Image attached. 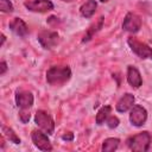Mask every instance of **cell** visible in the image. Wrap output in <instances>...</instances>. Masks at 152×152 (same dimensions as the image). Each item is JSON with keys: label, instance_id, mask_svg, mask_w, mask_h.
<instances>
[{"label": "cell", "instance_id": "603a6c76", "mask_svg": "<svg viewBox=\"0 0 152 152\" xmlns=\"http://www.w3.org/2000/svg\"><path fill=\"white\" fill-rule=\"evenodd\" d=\"M0 75H4L5 72H6V70H7V64H6V62L5 61H1V63H0Z\"/></svg>", "mask_w": 152, "mask_h": 152}, {"label": "cell", "instance_id": "3957f363", "mask_svg": "<svg viewBox=\"0 0 152 152\" xmlns=\"http://www.w3.org/2000/svg\"><path fill=\"white\" fill-rule=\"evenodd\" d=\"M127 43H128L131 50H132L138 57H140V58H142V59H152V49H151L147 44H145V43L138 40V39L134 38V37H128Z\"/></svg>", "mask_w": 152, "mask_h": 152}, {"label": "cell", "instance_id": "8fae6325", "mask_svg": "<svg viewBox=\"0 0 152 152\" xmlns=\"http://www.w3.org/2000/svg\"><path fill=\"white\" fill-rule=\"evenodd\" d=\"M127 82L129 83L131 87H133L135 89L142 84L141 75H140L139 70L133 65H128V68H127Z\"/></svg>", "mask_w": 152, "mask_h": 152}, {"label": "cell", "instance_id": "ffe728a7", "mask_svg": "<svg viewBox=\"0 0 152 152\" xmlns=\"http://www.w3.org/2000/svg\"><path fill=\"white\" fill-rule=\"evenodd\" d=\"M30 116H31V115H30L28 109H20V110H19V119H20V121H21L23 124L28 122Z\"/></svg>", "mask_w": 152, "mask_h": 152}, {"label": "cell", "instance_id": "52a82bcc", "mask_svg": "<svg viewBox=\"0 0 152 152\" xmlns=\"http://www.w3.org/2000/svg\"><path fill=\"white\" fill-rule=\"evenodd\" d=\"M24 6L31 12L45 13L53 10V4L51 0H28L24 2Z\"/></svg>", "mask_w": 152, "mask_h": 152}, {"label": "cell", "instance_id": "7a4b0ae2", "mask_svg": "<svg viewBox=\"0 0 152 152\" xmlns=\"http://www.w3.org/2000/svg\"><path fill=\"white\" fill-rule=\"evenodd\" d=\"M151 144V134L147 131L140 132L127 140V145L132 151L135 152H146Z\"/></svg>", "mask_w": 152, "mask_h": 152}, {"label": "cell", "instance_id": "484cf974", "mask_svg": "<svg viewBox=\"0 0 152 152\" xmlns=\"http://www.w3.org/2000/svg\"><path fill=\"white\" fill-rule=\"evenodd\" d=\"M100 1H101V2H107L108 0H100Z\"/></svg>", "mask_w": 152, "mask_h": 152}, {"label": "cell", "instance_id": "44dd1931", "mask_svg": "<svg viewBox=\"0 0 152 152\" xmlns=\"http://www.w3.org/2000/svg\"><path fill=\"white\" fill-rule=\"evenodd\" d=\"M119 124H120V120L116 118V116H109L108 119H107V125H108V127L109 128H116L118 126H119Z\"/></svg>", "mask_w": 152, "mask_h": 152}, {"label": "cell", "instance_id": "4fadbf2b", "mask_svg": "<svg viewBox=\"0 0 152 152\" xmlns=\"http://www.w3.org/2000/svg\"><path fill=\"white\" fill-rule=\"evenodd\" d=\"M133 104H134V96H133L132 94H129V93H126V94L118 101L115 108H116L118 112L125 113V112H127L128 109H131V108L133 107Z\"/></svg>", "mask_w": 152, "mask_h": 152}, {"label": "cell", "instance_id": "5b68a950", "mask_svg": "<svg viewBox=\"0 0 152 152\" xmlns=\"http://www.w3.org/2000/svg\"><path fill=\"white\" fill-rule=\"evenodd\" d=\"M38 42L44 49H52L59 42V36L56 31L43 30L38 33Z\"/></svg>", "mask_w": 152, "mask_h": 152}, {"label": "cell", "instance_id": "cb8c5ba5", "mask_svg": "<svg viewBox=\"0 0 152 152\" xmlns=\"http://www.w3.org/2000/svg\"><path fill=\"white\" fill-rule=\"evenodd\" d=\"M5 40H6V37H5V34L2 33V34H1V44H0V46H2V45H4Z\"/></svg>", "mask_w": 152, "mask_h": 152}, {"label": "cell", "instance_id": "ac0fdd59", "mask_svg": "<svg viewBox=\"0 0 152 152\" xmlns=\"http://www.w3.org/2000/svg\"><path fill=\"white\" fill-rule=\"evenodd\" d=\"M1 128H2V133H4V135H5L11 142H13V144H20V138L14 133V131H13L12 128L6 127V126H2Z\"/></svg>", "mask_w": 152, "mask_h": 152}, {"label": "cell", "instance_id": "30bf717a", "mask_svg": "<svg viewBox=\"0 0 152 152\" xmlns=\"http://www.w3.org/2000/svg\"><path fill=\"white\" fill-rule=\"evenodd\" d=\"M33 95L27 90H18L15 93V103L20 109H30L33 104Z\"/></svg>", "mask_w": 152, "mask_h": 152}, {"label": "cell", "instance_id": "9c48e42d", "mask_svg": "<svg viewBox=\"0 0 152 152\" xmlns=\"http://www.w3.org/2000/svg\"><path fill=\"white\" fill-rule=\"evenodd\" d=\"M32 141L34 144V146L40 150V151H51L52 150V145L48 138V135L45 133H43L42 131H33L31 134Z\"/></svg>", "mask_w": 152, "mask_h": 152}, {"label": "cell", "instance_id": "8992f818", "mask_svg": "<svg viewBox=\"0 0 152 152\" xmlns=\"http://www.w3.org/2000/svg\"><path fill=\"white\" fill-rule=\"evenodd\" d=\"M147 120V112L146 109L140 106V104H134L131 108V113H129V121L133 126L140 127L142 126Z\"/></svg>", "mask_w": 152, "mask_h": 152}, {"label": "cell", "instance_id": "e0dca14e", "mask_svg": "<svg viewBox=\"0 0 152 152\" xmlns=\"http://www.w3.org/2000/svg\"><path fill=\"white\" fill-rule=\"evenodd\" d=\"M112 112V107L110 106H103L99 109L97 114H96V124L97 125H102L108 118H109V114Z\"/></svg>", "mask_w": 152, "mask_h": 152}, {"label": "cell", "instance_id": "9a60e30c", "mask_svg": "<svg viewBox=\"0 0 152 152\" xmlns=\"http://www.w3.org/2000/svg\"><path fill=\"white\" fill-rule=\"evenodd\" d=\"M102 24H103V17H100L99 18V20L96 21V23H94L89 28H88V31H87V33L84 34V37H83V39H82V42L83 43H86V42H88V40H90L93 37H94V34L102 27Z\"/></svg>", "mask_w": 152, "mask_h": 152}, {"label": "cell", "instance_id": "5bb4252c", "mask_svg": "<svg viewBox=\"0 0 152 152\" xmlns=\"http://www.w3.org/2000/svg\"><path fill=\"white\" fill-rule=\"evenodd\" d=\"M96 7H97V4H96L95 0H88V1H86L81 6V8H80L81 15L84 17V18H87V19L91 18L94 15L95 11H96Z\"/></svg>", "mask_w": 152, "mask_h": 152}, {"label": "cell", "instance_id": "6da1fadb", "mask_svg": "<svg viewBox=\"0 0 152 152\" xmlns=\"http://www.w3.org/2000/svg\"><path fill=\"white\" fill-rule=\"evenodd\" d=\"M71 77V69L68 65H53L46 71V82L50 86H62Z\"/></svg>", "mask_w": 152, "mask_h": 152}, {"label": "cell", "instance_id": "7402d4cb", "mask_svg": "<svg viewBox=\"0 0 152 152\" xmlns=\"http://www.w3.org/2000/svg\"><path fill=\"white\" fill-rule=\"evenodd\" d=\"M62 139L63 140H66V141H71L74 139V133L72 132H68V133H65V134L62 135Z\"/></svg>", "mask_w": 152, "mask_h": 152}, {"label": "cell", "instance_id": "ba28073f", "mask_svg": "<svg viewBox=\"0 0 152 152\" xmlns=\"http://www.w3.org/2000/svg\"><path fill=\"white\" fill-rule=\"evenodd\" d=\"M141 27V19L138 14L133 13V12H129L126 14L125 19H124V23H122V28L127 32H131V33H135L139 31V28Z\"/></svg>", "mask_w": 152, "mask_h": 152}, {"label": "cell", "instance_id": "2e32d148", "mask_svg": "<svg viewBox=\"0 0 152 152\" xmlns=\"http://www.w3.org/2000/svg\"><path fill=\"white\" fill-rule=\"evenodd\" d=\"M120 144V139L118 138H107L102 142V151L103 152H113L118 148Z\"/></svg>", "mask_w": 152, "mask_h": 152}, {"label": "cell", "instance_id": "277c9868", "mask_svg": "<svg viewBox=\"0 0 152 152\" xmlns=\"http://www.w3.org/2000/svg\"><path fill=\"white\" fill-rule=\"evenodd\" d=\"M34 122L37 126L48 134H52L55 131V122L52 118L44 110H37L34 115Z\"/></svg>", "mask_w": 152, "mask_h": 152}, {"label": "cell", "instance_id": "d6986e66", "mask_svg": "<svg viewBox=\"0 0 152 152\" xmlns=\"http://www.w3.org/2000/svg\"><path fill=\"white\" fill-rule=\"evenodd\" d=\"M0 10L5 13H11L13 11V5L10 0H0Z\"/></svg>", "mask_w": 152, "mask_h": 152}, {"label": "cell", "instance_id": "7c38bea8", "mask_svg": "<svg viewBox=\"0 0 152 152\" xmlns=\"http://www.w3.org/2000/svg\"><path fill=\"white\" fill-rule=\"evenodd\" d=\"M8 26L15 34H18L20 37H25L28 33V27H27L26 23L20 18H13V20L10 21Z\"/></svg>", "mask_w": 152, "mask_h": 152}, {"label": "cell", "instance_id": "d4e9b609", "mask_svg": "<svg viewBox=\"0 0 152 152\" xmlns=\"http://www.w3.org/2000/svg\"><path fill=\"white\" fill-rule=\"evenodd\" d=\"M62 1H65V2H70V1H72V0H62Z\"/></svg>", "mask_w": 152, "mask_h": 152}]
</instances>
